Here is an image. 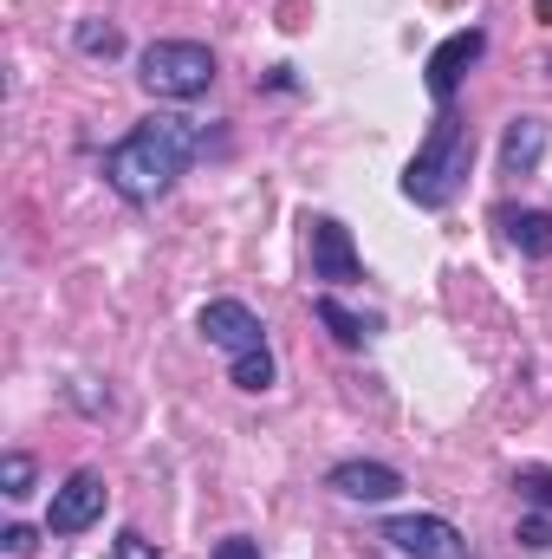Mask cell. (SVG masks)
<instances>
[{"label": "cell", "instance_id": "obj_1", "mask_svg": "<svg viewBox=\"0 0 552 559\" xmlns=\"http://www.w3.org/2000/svg\"><path fill=\"white\" fill-rule=\"evenodd\" d=\"M202 143H208V131H202L195 118L156 111V118H143L131 138H118L105 150V182H111L124 202H156V195H169V182L202 156Z\"/></svg>", "mask_w": 552, "mask_h": 559}, {"label": "cell", "instance_id": "obj_2", "mask_svg": "<svg viewBox=\"0 0 552 559\" xmlns=\"http://www.w3.org/2000/svg\"><path fill=\"white\" fill-rule=\"evenodd\" d=\"M468 169H475V131L455 111H442L429 124V138L416 143L410 169H404V195L416 209H448L468 189Z\"/></svg>", "mask_w": 552, "mask_h": 559}, {"label": "cell", "instance_id": "obj_3", "mask_svg": "<svg viewBox=\"0 0 552 559\" xmlns=\"http://www.w3.org/2000/svg\"><path fill=\"white\" fill-rule=\"evenodd\" d=\"M137 79H143L149 98L189 105V98H202V92L215 85V52H208L202 39H156V46H143Z\"/></svg>", "mask_w": 552, "mask_h": 559}, {"label": "cell", "instance_id": "obj_4", "mask_svg": "<svg viewBox=\"0 0 552 559\" xmlns=\"http://www.w3.org/2000/svg\"><path fill=\"white\" fill-rule=\"evenodd\" d=\"M195 332H202L215 352H228V358L267 352V325H261V312H254L248 299H208V306L195 312Z\"/></svg>", "mask_w": 552, "mask_h": 559}, {"label": "cell", "instance_id": "obj_5", "mask_svg": "<svg viewBox=\"0 0 552 559\" xmlns=\"http://www.w3.org/2000/svg\"><path fill=\"white\" fill-rule=\"evenodd\" d=\"M305 254H312V280L325 286H351L364 280V261H358V241L338 215H305Z\"/></svg>", "mask_w": 552, "mask_h": 559}, {"label": "cell", "instance_id": "obj_6", "mask_svg": "<svg viewBox=\"0 0 552 559\" xmlns=\"http://www.w3.org/2000/svg\"><path fill=\"white\" fill-rule=\"evenodd\" d=\"M384 540L410 559H468V540H461L442 514H397V521L384 527Z\"/></svg>", "mask_w": 552, "mask_h": 559}, {"label": "cell", "instance_id": "obj_7", "mask_svg": "<svg viewBox=\"0 0 552 559\" xmlns=\"http://www.w3.org/2000/svg\"><path fill=\"white\" fill-rule=\"evenodd\" d=\"M488 52V33L481 26H461V33H448L435 52H429V98L448 111V98L461 92V79H468V66Z\"/></svg>", "mask_w": 552, "mask_h": 559}, {"label": "cell", "instance_id": "obj_8", "mask_svg": "<svg viewBox=\"0 0 552 559\" xmlns=\"http://www.w3.org/2000/svg\"><path fill=\"white\" fill-rule=\"evenodd\" d=\"M105 495H111V488H105V475H98V468H79L65 488H52L46 527H52V534H85V527L105 514Z\"/></svg>", "mask_w": 552, "mask_h": 559}, {"label": "cell", "instance_id": "obj_9", "mask_svg": "<svg viewBox=\"0 0 552 559\" xmlns=\"http://www.w3.org/2000/svg\"><path fill=\"white\" fill-rule=\"evenodd\" d=\"M325 481H332V495L364 501V508H377V501H397V495H404V475H397L391 462H338Z\"/></svg>", "mask_w": 552, "mask_h": 559}, {"label": "cell", "instance_id": "obj_10", "mask_svg": "<svg viewBox=\"0 0 552 559\" xmlns=\"http://www.w3.org/2000/svg\"><path fill=\"white\" fill-rule=\"evenodd\" d=\"M547 156V118H514L501 138V176H533Z\"/></svg>", "mask_w": 552, "mask_h": 559}, {"label": "cell", "instance_id": "obj_11", "mask_svg": "<svg viewBox=\"0 0 552 559\" xmlns=\"http://www.w3.org/2000/svg\"><path fill=\"white\" fill-rule=\"evenodd\" d=\"M501 235H507V248H520L527 261H547L552 254V215L547 209H501Z\"/></svg>", "mask_w": 552, "mask_h": 559}, {"label": "cell", "instance_id": "obj_12", "mask_svg": "<svg viewBox=\"0 0 552 559\" xmlns=\"http://www.w3.org/2000/svg\"><path fill=\"white\" fill-rule=\"evenodd\" d=\"M312 312H319V319L332 325V338H338V345H351V352H358V345L371 338V332H364V319H351V312H345V306H338L332 293H319V306H312Z\"/></svg>", "mask_w": 552, "mask_h": 559}, {"label": "cell", "instance_id": "obj_13", "mask_svg": "<svg viewBox=\"0 0 552 559\" xmlns=\"http://www.w3.org/2000/svg\"><path fill=\"white\" fill-rule=\"evenodd\" d=\"M79 52H92V59H118V52H124V33L105 26V20H79Z\"/></svg>", "mask_w": 552, "mask_h": 559}, {"label": "cell", "instance_id": "obj_14", "mask_svg": "<svg viewBox=\"0 0 552 559\" xmlns=\"http://www.w3.org/2000/svg\"><path fill=\"white\" fill-rule=\"evenodd\" d=\"M33 475H39L33 455H20V449L0 455V495H7V501H26V495H33Z\"/></svg>", "mask_w": 552, "mask_h": 559}, {"label": "cell", "instance_id": "obj_15", "mask_svg": "<svg viewBox=\"0 0 552 559\" xmlns=\"http://www.w3.org/2000/svg\"><path fill=\"white\" fill-rule=\"evenodd\" d=\"M235 384L241 391H274V352H254V358H235Z\"/></svg>", "mask_w": 552, "mask_h": 559}, {"label": "cell", "instance_id": "obj_16", "mask_svg": "<svg viewBox=\"0 0 552 559\" xmlns=\"http://www.w3.org/2000/svg\"><path fill=\"white\" fill-rule=\"evenodd\" d=\"M514 488H520V501H533V508H547L552 514V468H540V462L514 468Z\"/></svg>", "mask_w": 552, "mask_h": 559}, {"label": "cell", "instance_id": "obj_17", "mask_svg": "<svg viewBox=\"0 0 552 559\" xmlns=\"http://www.w3.org/2000/svg\"><path fill=\"white\" fill-rule=\"evenodd\" d=\"M111 559H163V554H156V540H143L137 527H124V534L111 540Z\"/></svg>", "mask_w": 552, "mask_h": 559}, {"label": "cell", "instance_id": "obj_18", "mask_svg": "<svg viewBox=\"0 0 552 559\" xmlns=\"http://www.w3.org/2000/svg\"><path fill=\"white\" fill-rule=\"evenodd\" d=\"M520 547H527V554H547V547H552V521H547V514L520 521Z\"/></svg>", "mask_w": 552, "mask_h": 559}, {"label": "cell", "instance_id": "obj_19", "mask_svg": "<svg viewBox=\"0 0 552 559\" xmlns=\"http://www.w3.org/2000/svg\"><path fill=\"white\" fill-rule=\"evenodd\" d=\"M215 559H261V540H248V534H228V540H215Z\"/></svg>", "mask_w": 552, "mask_h": 559}, {"label": "cell", "instance_id": "obj_20", "mask_svg": "<svg viewBox=\"0 0 552 559\" xmlns=\"http://www.w3.org/2000/svg\"><path fill=\"white\" fill-rule=\"evenodd\" d=\"M0 540H7V554H13V559H26V554H33V534H26V527H7Z\"/></svg>", "mask_w": 552, "mask_h": 559}]
</instances>
